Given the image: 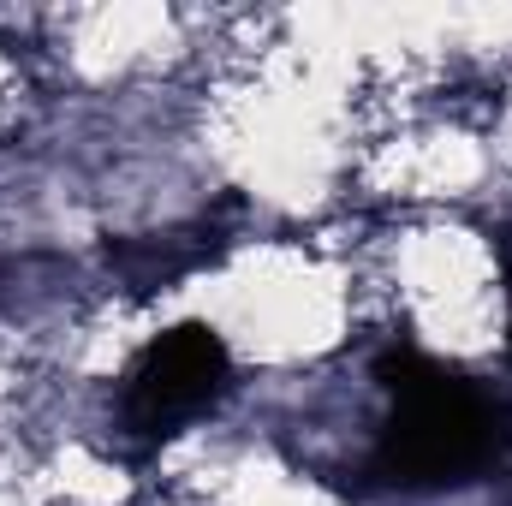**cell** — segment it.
Wrapping results in <instances>:
<instances>
[{"mask_svg": "<svg viewBox=\"0 0 512 506\" xmlns=\"http://www.w3.org/2000/svg\"><path fill=\"white\" fill-rule=\"evenodd\" d=\"M495 441L489 405L465 381L441 376L429 364H405L393 381V429H387V465L411 483H447L471 471Z\"/></svg>", "mask_w": 512, "mask_h": 506, "instance_id": "cell-1", "label": "cell"}, {"mask_svg": "<svg viewBox=\"0 0 512 506\" xmlns=\"http://www.w3.org/2000/svg\"><path fill=\"white\" fill-rule=\"evenodd\" d=\"M227 387V346L215 328L203 322H185V328H167L143 346L137 370L126 381V417L131 429H173L185 417H197L215 393Z\"/></svg>", "mask_w": 512, "mask_h": 506, "instance_id": "cell-2", "label": "cell"}]
</instances>
